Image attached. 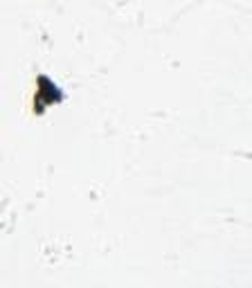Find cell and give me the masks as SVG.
Listing matches in <instances>:
<instances>
[{"instance_id": "6da1fadb", "label": "cell", "mask_w": 252, "mask_h": 288, "mask_svg": "<svg viewBox=\"0 0 252 288\" xmlns=\"http://www.w3.org/2000/svg\"><path fill=\"white\" fill-rule=\"evenodd\" d=\"M61 99H63V93L59 90V86L45 75L38 77L36 79V97H34V113L41 115L47 106L59 104Z\"/></svg>"}]
</instances>
